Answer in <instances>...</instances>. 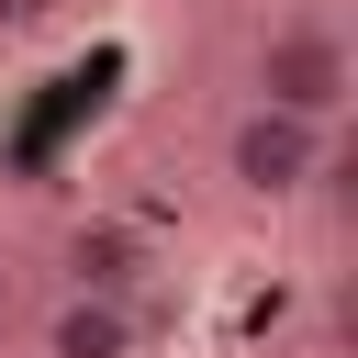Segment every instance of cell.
Listing matches in <instances>:
<instances>
[{
    "instance_id": "obj_1",
    "label": "cell",
    "mask_w": 358,
    "mask_h": 358,
    "mask_svg": "<svg viewBox=\"0 0 358 358\" xmlns=\"http://www.w3.org/2000/svg\"><path fill=\"white\" fill-rule=\"evenodd\" d=\"M246 101H257V112H291V123H313V134H336L347 101H358L347 22H336V11H268V34L246 45Z\"/></svg>"
},
{
    "instance_id": "obj_3",
    "label": "cell",
    "mask_w": 358,
    "mask_h": 358,
    "mask_svg": "<svg viewBox=\"0 0 358 358\" xmlns=\"http://www.w3.org/2000/svg\"><path fill=\"white\" fill-rule=\"evenodd\" d=\"M34 358H145V313L101 291H56L34 313Z\"/></svg>"
},
{
    "instance_id": "obj_5",
    "label": "cell",
    "mask_w": 358,
    "mask_h": 358,
    "mask_svg": "<svg viewBox=\"0 0 358 358\" xmlns=\"http://www.w3.org/2000/svg\"><path fill=\"white\" fill-rule=\"evenodd\" d=\"M11 324H22V268L0 257V336H11Z\"/></svg>"
},
{
    "instance_id": "obj_6",
    "label": "cell",
    "mask_w": 358,
    "mask_h": 358,
    "mask_svg": "<svg viewBox=\"0 0 358 358\" xmlns=\"http://www.w3.org/2000/svg\"><path fill=\"white\" fill-rule=\"evenodd\" d=\"M34 11H45V0H0V22H34Z\"/></svg>"
},
{
    "instance_id": "obj_4",
    "label": "cell",
    "mask_w": 358,
    "mask_h": 358,
    "mask_svg": "<svg viewBox=\"0 0 358 358\" xmlns=\"http://www.w3.org/2000/svg\"><path fill=\"white\" fill-rule=\"evenodd\" d=\"M134 280H145V235H134V224H112V213L67 224V291H101V302H134Z\"/></svg>"
},
{
    "instance_id": "obj_2",
    "label": "cell",
    "mask_w": 358,
    "mask_h": 358,
    "mask_svg": "<svg viewBox=\"0 0 358 358\" xmlns=\"http://www.w3.org/2000/svg\"><path fill=\"white\" fill-rule=\"evenodd\" d=\"M213 168H224V190H235V201L291 213V201H313V190H324L336 134H313V123H291V112L235 101V112H224V134H213Z\"/></svg>"
}]
</instances>
